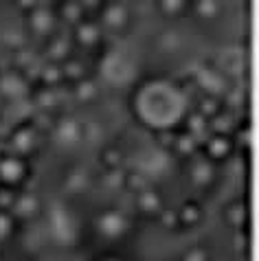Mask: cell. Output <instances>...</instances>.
I'll use <instances>...</instances> for the list:
<instances>
[{"mask_svg":"<svg viewBox=\"0 0 259 261\" xmlns=\"http://www.w3.org/2000/svg\"><path fill=\"white\" fill-rule=\"evenodd\" d=\"M127 108L132 119L149 132H169L187 114V95L180 84L165 77H149L130 88Z\"/></svg>","mask_w":259,"mask_h":261,"instance_id":"6da1fadb","label":"cell"},{"mask_svg":"<svg viewBox=\"0 0 259 261\" xmlns=\"http://www.w3.org/2000/svg\"><path fill=\"white\" fill-rule=\"evenodd\" d=\"M90 228L95 237H99L106 244L123 242L134 230V217L121 206H103L92 215Z\"/></svg>","mask_w":259,"mask_h":261,"instance_id":"7a4b0ae2","label":"cell"},{"mask_svg":"<svg viewBox=\"0 0 259 261\" xmlns=\"http://www.w3.org/2000/svg\"><path fill=\"white\" fill-rule=\"evenodd\" d=\"M44 215V224L51 239L60 246H73L79 237V220L75 211L70 208L66 202L55 200L48 206L42 208Z\"/></svg>","mask_w":259,"mask_h":261,"instance_id":"3957f363","label":"cell"},{"mask_svg":"<svg viewBox=\"0 0 259 261\" xmlns=\"http://www.w3.org/2000/svg\"><path fill=\"white\" fill-rule=\"evenodd\" d=\"M31 176H33L31 158L13 154V151L0 154V187L13 189V191H22V189H27Z\"/></svg>","mask_w":259,"mask_h":261,"instance_id":"277c9868","label":"cell"},{"mask_svg":"<svg viewBox=\"0 0 259 261\" xmlns=\"http://www.w3.org/2000/svg\"><path fill=\"white\" fill-rule=\"evenodd\" d=\"M97 22L103 29V33L112 35H125L134 24V13L130 9V5L123 0H108L103 9L97 13Z\"/></svg>","mask_w":259,"mask_h":261,"instance_id":"5b68a950","label":"cell"},{"mask_svg":"<svg viewBox=\"0 0 259 261\" xmlns=\"http://www.w3.org/2000/svg\"><path fill=\"white\" fill-rule=\"evenodd\" d=\"M60 20H57L55 11L51 5H38L35 9L27 11L24 13V31L27 35H31V38L44 42L48 38H53L55 33H60Z\"/></svg>","mask_w":259,"mask_h":261,"instance_id":"8992f818","label":"cell"},{"mask_svg":"<svg viewBox=\"0 0 259 261\" xmlns=\"http://www.w3.org/2000/svg\"><path fill=\"white\" fill-rule=\"evenodd\" d=\"M86 125L73 114H62L53 121L51 139L60 149H75L86 141Z\"/></svg>","mask_w":259,"mask_h":261,"instance_id":"52a82bcc","label":"cell"},{"mask_svg":"<svg viewBox=\"0 0 259 261\" xmlns=\"http://www.w3.org/2000/svg\"><path fill=\"white\" fill-rule=\"evenodd\" d=\"M40 143H42V129L33 121H22L18 125H13V129L9 132V141H7L9 149L7 151L31 158L38 151Z\"/></svg>","mask_w":259,"mask_h":261,"instance_id":"ba28073f","label":"cell"},{"mask_svg":"<svg viewBox=\"0 0 259 261\" xmlns=\"http://www.w3.org/2000/svg\"><path fill=\"white\" fill-rule=\"evenodd\" d=\"M103 29L99 27L95 18L86 16L84 20H79L75 27H70V44L73 48L86 50V53H97L99 48H103Z\"/></svg>","mask_w":259,"mask_h":261,"instance_id":"9c48e42d","label":"cell"},{"mask_svg":"<svg viewBox=\"0 0 259 261\" xmlns=\"http://www.w3.org/2000/svg\"><path fill=\"white\" fill-rule=\"evenodd\" d=\"M200 156L206 158L213 165H222L235 154V143L233 136L226 132H209L202 141H200Z\"/></svg>","mask_w":259,"mask_h":261,"instance_id":"30bf717a","label":"cell"},{"mask_svg":"<svg viewBox=\"0 0 259 261\" xmlns=\"http://www.w3.org/2000/svg\"><path fill=\"white\" fill-rule=\"evenodd\" d=\"M231 79L222 72L215 64H204L196 70L193 75V84L198 86V90L202 95H213V97H224L231 90Z\"/></svg>","mask_w":259,"mask_h":261,"instance_id":"8fae6325","label":"cell"},{"mask_svg":"<svg viewBox=\"0 0 259 261\" xmlns=\"http://www.w3.org/2000/svg\"><path fill=\"white\" fill-rule=\"evenodd\" d=\"M134 64L121 53H106L101 60V75L106 82H110L114 86H132V75H134Z\"/></svg>","mask_w":259,"mask_h":261,"instance_id":"7c38bea8","label":"cell"},{"mask_svg":"<svg viewBox=\"0 0 259 261\" xmlns=\"http://www.w3.org/2000/svg\"><path fill=\"white\" fill-rule=\"evenodd\" d=\"M132 202H134V213L139 217H143V220H156L158 213L167 206L165 195L152 185L145 187V189L139 191V193H134Z\"/></svg>","mask_w":259,"mask_h":261,"instance_id":"4fadbf2b","label":"cell"},{"mask_svg":"<svg viewBox=\"0 0 259 261\" xmlns=\"http://www.w3.org/2000/svg\"><path fill=\"white\" fill-rule=\"evenodd\" d=\"M42 208H44V202H42L40 195L29 191V189H22V191H18V195H16V202H13V206H11V213L16 215L18 222H24V220L31 222L38 215H42Z\"/></svg>","mask_w":259,"mask_h":261,"instance_id":"5bb4252c","label":"cell"},{"mask_svg":"<svg viewBox=\"0 0 259 261\" xmlns=\"http://www.w3.org/2000/svg\"><path fill=\"white\" fill-rule=\"evenodd\" d=\"M29 79L27 75L20 68H13L5 75H0V97L5 101H16V99H22L29 95Z\"/></svg>","mask_w":259,"mask_h":261,"instance_id":"9a60e30c","label":"cell"},{"mask_svg":"<svg viewBox=\"0 0 259 261\" xmlns=\"http://www.w3.org/2000/svg\"><path fill=\"white\" fill-rule=\"evenodd\" d=\"M222 222L226 224L228 228H233L235 233L237 230H248V202L246 198H233L231 202H226L224 206H222Z\"/></svg>","mask_w":259,"mask_h":261,"instance_id":"2e32d148","label":"cell"},{"mask_svg":"<svg viewBox=\"0 0 259 261\" xmlns=\"http://www.w3.org/2000/svg\"><path fill=\"white\" fill-rule=\"evenodd\" d=\"M176 217H178V230L198 228L204 222V206L198 200H185L180 206H176Z\"/></svg>","mask_w":259,"mask_h":261,"instance_id":"e0dca14e","label":"cell"},{"mask_svg":"<svg viewBox=\"0 0 259 261\" xmlns=\"http://www.w3.org/2000/svg\"><path fill=\"white\" fill-rule=\"evenodd\" d=\"M215 167H218V165H213V163H209L206 158L198 156L196 161L189 163L187 178H189V182L193 187H198V189L204 191V189H209V187L213 185V180H215Z\"/></svg>","mask_w":259,"mask_h":261,"instance_id":"ac0fdd59","label":"cell"},{"mask_svg":"<svg viewBox=\"0 0 259 261\" xmlns=\"http://www.w3.org/2000/svg\"><path fill=\"white\" fill-rule=\"evenodd\" d=\"M53 7V11H55V16L57 20H60V24L62 27H75L79 20H84L86 18V13L82 9V5H79V0H57Z\"/></svg>","mask_w":259,"mask_h":261,"instance_id":"d6986e66","label":"cell"},{"mask_svg":"<svg viewBox=\"0 0 259 261\" xmlns=\"http://www.w3.org/2000/svg\"><path fill=\"white\" fill-rule=\"evenodd\" d=\"M68 88H70V97L82 106L95 103V101L99 99V84H97V79H92L90 75L79 79V82H75V84H70Z\"/></svg>","mask_w":259,"mask_h":261,"instance_id":"ffe728a7","label":"cell"},{"mask_svg":"<svg viewBox=\"0 0 259 261\" xmlns=\"http://www.w3.org/2000/svg\"><path fill=\"white\" fill-rule=\"evenodd\" d=\"M189 16L200 22H215L222 16V3L220 0H191Z\"/></svg>","mask_w":259,"mask_h":261,"instance_id":"44dd1931","label":"cell"},{"mask_svg":"<svg viewBox=\"0 0 259 261\" xmlns=\"http://www.w3.org/2000/svg\"><path fill=\"white\" fill-rule=\"evenodd\" d=\"M60 70H62V79H64V84L66 86L75 84V82H79V79L90 75L86 62L79 60V57H75V55H68L64 62H60Z\"/></svg>","mask_w":259,"mask_h":261,"instance_id":"7402d4cb","label":"cell"},{"mask_svg":"<svg viewBox=\"0 0 259 261\" xmlns=\"http://www.w3.org/2000/svg\"><path fill=\"white\" fill-rule=\"evenodd\" d=\"M191 0H156V11L165 20H183L189 16Z\"/></svg>","mask_w":259,"mask_h":261,"instance_id":"603a6c76","label":"cell"},{"mask_svg":"<svg viewBox=\"0 0 259 261\" xmlns=\"http://www.w3.org/2000/svg\"><path fill=\"white\" fill-rule=\"evenodd\" d=\"M183 129L187 134H191L193 139H198V141H202L204 136L211 132V125H209V121L200 114L198 110H187L185 114V119H183Z\"/></svg>","mask_w":259,"mask_h":261,"instance_id":"cb8c5ba5","label":"cell"},{"mask_svg":"<svg viewBox=\"0 0 259 261\" xmlns=\"http://www.w3.org/2000/svg\"><path fill=\"white\" fill-rule=\"evenodd\" d=\"M99 165L101 169H108V171H114V169H123L125 167V151L119 147V145H106L99 151Z\"/></svg>","mask_w":259,"mask_h":261,"instance_id":"d4e9b609","label":"cell"},{"mask_svg":"<svg viewBox=\"0 0 259 261\" xmlns=\"http://www.w3.org/2000/svg\"><path fill=\"white\" fill-rule=\"evenodd\" d=\"M57 90L60 88L44 86V84H35L33 88H29V95H31V99L38 103V108H42V110H51V108L57 106Z\"/></svg>","mask_w":259,"mask_h":261,"instance_id":"484cf974","label":"cell"},{"mask_svg":"<svg viewBox=\"0 0 259 261\" xmlns=\"http://www.w3.org/2000/svg\"><path fill=\"white\" fill-rule=\"evenodd\" d=\"M18 226H20V222L16 220V215L9 208H0V248L16 237Z\"/></svg>","mask_w":259,"mask_h":261,"instance_id":"4316f807","label":"cell"},{"mask_svg":"<svg viewBox=\"0 0 259 261\" xmlns=\"http://www.w3.org/2000/svg\"><path fill=\"white\" fill-rule=\"evenodd\" d=\"M145 187H149V176L145 171L132 169V171H123V180H121V189H125L127 193H139Z\"/></svg>","mask_w":259,"mask_h":261,"instance_id":"83f0119b","label":"cell"},{"mask_svg":"<svg viewBox=\"0 0 259 261\" xmlns=\"http://www.w3.org/2000/svg\"><path fill=\"white\" fill-rule=\"evenodd\" d=\"M196 110L202 114L206 121H211V119L218 117L222 110H224V97L202 95V97H200V101H198V106H196Z\"/></svg>","mask_w":259,"mask_h":261,"instance_id":"f1b7e54d","label":"cell"},{"mask_svg":"<svg viewBox=\"0 0 259 261\" xmlns=\"http://www.w3.org/2000/svg\"><path fill=\"white\" fill-rule=\"evenodd\" d=\"M198 147H200V141L193 139V136L187 132L176 134L174 143H171V151L178 156H193V154H198Z\"/></svg>","mask_w":259,"mask_h":261,"instance_id":"f546056e","label":"cell"},{"mask_svg":"<svg viewBox=\"0 0 259 261\" xmlns=\"http://www.w3.org/2000/svg\"><path fill=\"white\" fill-rule=\"evenodd\" d=\"M38 84H44V86H53V88H60L64 86V79H62V70H60V64H53V62H46L40 70V82Z\"/></svg>","mask_w":259,"mask_h":261,"instance_id":"4dcf8cb0","label":"cell"},{"mask_svg":"<svg viewBox=\"0 0 259 261\" xmlns=\"http://www.w3.org/2000/svg\"><path fill=\"white\" fill-rule=\"evenodd\" d=\"M178 261H213V255L206 244H193L183 252Z\"/></svg>","mask_w":259,"mask_h":261,"instance_id":"1f68e13d","label":"cell"},{"mask_svg":"<svg viewBox=\"0 0 259 261\" xmlns=\"http://www.w3.org/2000/svg\"><path fill=\"white\" fill-rule=\"evenodd\" d=\"M156 222L161 224L165 230H178V217H176V208L171 206H165L161 213H158Z\"/></svg>","mask_w":259,"mask_h":261,"instance_id":"d6a6232c","label":"cell"},{"mask_svg":"<svg viewBox=\"0 0 259 261\" xmlns=\"http://www.w3.org/2000/svg\"><path fill=\"white\" fill-rule=\"evenodd\" d=\"M106 3H108V0H79L84 13H86V16H90V18H97V13L103 9Z\"/></svg>","mask_w":259,"mask_h":261,"instance_id":"836d02e7","label":"cell"},{"mask_svg":"<svg viewBox=\"0 0 259 261\" xmlns=\"http://www.w3.org/2000/svg\"><path fill=\"white\" fill-rule=\"evenodd\" d=\"M11 3H13V7H16V9H18V11L24 16L27 11L35 9V7H38V5L42 3V0H11Z\"/></svg>","mask_w":259,"mask_h":261,"instance_id":"e575fe53","label":"cell"},{"mask_svg":"<svg viewBox=\"0 0 259 261\" xmlns=\"http://www.w3.org/2000/svg\"><path fill=\"white\" fill-rule=\"evenodd\" d=\"M97 261H127V259L121 257V255H114V252H108V255H101Z\"/></svg>","mask_w":259,"mask_h":261,"instance_id":"d590c367","label":"cell"},{"mask_svg":"<svg viewBox=\"0 0 259 261\" xmlns=\"http://www.w3.org/2000/svg\"><path fill=\"white\" fill-rule=\"evenodd\" d=\"M3 108H5V99L0 97V112H3Z\"/></svg>","mask_w":259,"mask_h":261,"instance_id":"8d00e7d4","label":"cell"}]
</instances>
